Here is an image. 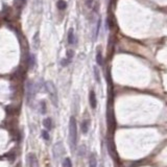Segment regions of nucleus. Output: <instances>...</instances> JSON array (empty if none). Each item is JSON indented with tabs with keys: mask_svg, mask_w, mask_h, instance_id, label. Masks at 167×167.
I'll list each match as a JSON object with an SVG mask.
<instances>
[{
	"mask_svg": "<svg viewBox=\"0 0 167 167\" xmlns=\"http://www.w3.org/2000/svg\"><path fill=\"white\" fill-rule=\"evenodd\" d=\"M69 142L72 149H75L77 142V125L74 117L70 118V121H69Z\"/></svg>",
	"mask_w": 167,
	"mask_h": 167,
	"instance_id": "nucleus-1",
	"label": "nucleus"
},
{
	"mask_svg": "<svg viewBox=\"0 0 167 167\" xmlns=\"http://www.w3.org/2000/svg\"><path fill=\"white\" fill-rule=\"evenodd\" d=\"M45 87H46V90L48 92L50 96V99H51V102L55 104V107H58V104H59V97H58V90L55 88V84L52 82H45Z\"/></svg>",
	"mask_w": 167,
	"mask_h": 167,
	"instance_id": "nucleus-2",
	"label": "nucleus"
},
{
	"mask_svg": "<svg viewBox=\"0 0 167 167\" xmlns=\"http://www.w3.org/2000/svg\"><path fill=\"white\" fill-rule=\"evenodd\" d=\"M33 96H35V87H33V82L28 80L26 82V102H27L28 104H31Z\"/></svg>",
	"mask_w": 167,
	"mask_h": 167,
	"instance_id": "nucleus-3",
	"label": "nucleus"
},
{
	"mask_svg": "<svg viewBox=\"0 0 167 167\" xmlns=\"http://www.w3.org/2000/svg\"><path fill=\"white\" fill-rule=\"evenodd\" d=\"M27 163L29 167H39L38 160H37V157L35 153H29L27 156Z\"/></svg>",
	"mask_w": 167,
	"mask_h": 167,
	"instance_id": "nucleus-4",
	"label": "nucleus"
},
{
	"mask_svg": "<svg viewBox=\"0 0 167 167\" xmlns=\"http://www.w3.org/2000/svg\"><path fill=\"white\" fill-rule=\"evenodd\" d=\"M89 102H90V106L92 109H95L96 106H97V100H96V95L94 91H90V94H89Z\"/></svg>",
	"mask_w": 167,
	"mask_h": 167,
	"instance_id": "nucleus-5",
	"label": "nucleus"
},
{
	"mask_svg": "<svg viewBox=\"0 0 167 167\" xmlns=\"http://www.w3.org/2000/svg\"><path fill=\"white\" fill-rule=\"evenodd\" d=\"M68 43L70 45H73L75 43V36H74V30L73 28H70L68 31Z\"/></svg>",
	"mask_w": 167,
	"mask_h": 167,
	"instance_id": "nucleus-6",
	"label": "nucleus"
},
{
	"mask_svg": "<svg viewBox=\"0 0 167 167\" xmlns=\"http://www.w3.org/2000/svg\"><path fill=\"white\" fill-rule=\"evenodd\" d=\"M89 167H97V161H96V157L94 153H92L89 159Z\"/></svg>",
	"mask_w": 167,
	"mask_h": 167,
	"instance_id": "nucleus-7",
	"label": "nucleus"
},
{
	"mask_svg": "<svg viewBox=\"0 0 167 167\" xmlns=\"http://www.w3.org/2000/svg\"><path fill=\"white\" fill-rule=\"evenodd\" d=\"M102 62H104V60H102V53L100 51V49H98L97 50V53H96V63H97L98 66H102Z\"/></svg>",
	"mask_w": 167,
	"mask_h": 167,
	"instance_id": "nucleus-8",
	"label": "nucleus"
},
{
	"mask_svg": "<svg viewBox=\"0 0 167 167\" xmlns=\"http://www.w3.org/2000/svg\"><path fill=\"white\" fill-rule=\"evenodd\" d=\"M43 125L45 126V129L47 130H51L52 129V122L50 118H45L43 120Z\"/></svg>",
	"mask_w": 167,
	"mask_h": 167,
	"instance_id": "nucleus-9",
	"label": "nucleus"
},
{
	"mask_svg": "<svg viewBox=\"0 0 167 167\" xmlns=\"http://www.w3.org/2000/svg\"><path fill=\"white\" fill-rule=\"evenodd\" d=\"M89 131V120H84L82 122V132L84 134H87Z\"/></svg>",
	"mask_w": 167,
	"mask_h": 167,
	"instance_id": "nucleus-10",
	"label": "nucleus"
},
{
	"mask_svg": "<svg viewBox=\"0 0 167 167\" xmlns=\"http://www.w3.org/2000/svg\"><path fill=\"white\" fill-rule=\"evenodd\" d=\"M57 5H58V8L61 10V11H63L67 7V2H66L65 0H59L58 3H57Z\"/></svg>",
	"mask_w": 167,
	"mask_h": 167,
	"instance_id": "nucleus-11",
	"label": "nucleus"
},
{
	"mask_svg": "<svg viewBox=\"0 0 167 167\" xmlns=\"http://www.w3.org/2000/svg\"><path fill=\"white\" fill-rule=\"evenodd\" d=\"M33 47L35 48H39V45H40V39H39V33H37L33 37Z\"/></svg>",
	"mask_w": 167,
	"mask_h": 167,
	"instance_id": "nucleus-12",
	"label": "nucleus"
},
{
	"mask_svg": "<svg viewBox=\"0 0 167 167\" xmlns=\"http://www.w3.org/2000/svg\"><path fill=\"white\" fill-rule=\"evenodd\" d=\"M28 64H29V68H33L35 64H36V57L33 55H29V60H28Z\"/></svg>",
	"mask_w": 167,
	"mask_h": 167,
	"instance_id": "nucleus-13",
	"label": "nucleus"
},
{
	"mask_svg": "<svg viewBox=\"0 0 167 167\" xmlns=\"http://www.w3.org/2000/svg\"><path fill=\"white\" fill-rule=\"evenodd\" d=\"M94 76H95V80L97 82H100V74H99V70L97 67H94Z\"/></svg>",
	"mask_w": 167,
	"mask_h": 167,
	"instance_id": "nucleus-14",
	"label": "nucleus"
},
{
	"mask_svg": "<svg viewBox=\"0 0 167 167\" xmlns=\"http://www.w3.org/2000/svg\"><path fill=\"white\" fill-rule=\"evenodd\" d=\"M63 167H72L71 160L69 159V158H65L63 161Z\"/></svg>",
	"mask_w": 167,
	"mask_h": 167,
	"instance_id": "nucleus-15",
	"label": "nucleus"
},
{
	"mask_svg": "<svg viewBox=\"0 0 167 167\" xmlns=\"http://www.w3.org/2000/svg\"><path fill=\"white\" fill-rule=\"evenodd\" d=\"M99 29H100V20H98V22H97V26H96V30H95V38L98 37Z\"/></svg>",
	"mask_w": 167,
	"mask_h": 167,
	"instance_id": "nucleus-16",
	"label": "nucleus"
},
{
	"mask_svg": "<svg viewBox=\"0 0 167 167\" xmlns=\"http://www.w3.org/2000/svg\"><path fill=\"white\" fill-rule=\"evenodd\" d=\"M40 106H41V113L44 114V113L46 112V104H45L44 102H40Z\"/></svg>",
	"mask_w": 167,
	"mask_h": 167,
	"instance_id": "nucleus-17",
	"label": "nucleus"
},
{
	"mask_svg": "<svg viewBox=\"0 0 167 167\" xmlns=\"http://www.w3.org/2000/svg\"><path fill=\"white\" fill-rule=\"evenodd\" d=\"M70 61H71V60H69L68 58H67V59H63V60L61 61V64H62V66H64V67H65V66H67L69 63H70Z\"/></svg>",
	"mask_w": 167,
	"mask_h": 167,
	"instance_id": "nucleus-18",
	"label": "nucleus"
},
{
	"mask_svg": "<svg viewBox=\"0 0 167 167\" xmlns=\"http://www.w3.org/2000/svg\"><path fill=\"white\" fill-rule=\"evenodd\" d=\"M42 137H43L45 140L49 139V134H48V132H47V131H43V132H42Z\"/></svg>",
	"mask_w": 167,
	"mask_h": 167,
	"instance_id": "nucleus-19",
	"label": "nucleus"
},
{
	"mask_svg": "<svg viewBox=\"0 0 167 167\" xmlns=\"http://www.w3.org/2000/svg\"><path fill=\"white\" fill-rule=\"evenodd\" d=\"M93 2H94V0H86V4H87L88 7H92Z\"/></svg>",
	"mask_w": 167,
	"mask_h": 167,
	"instance_id": "nucleus-20",
	"label": "nucleus"
},
{
	"mask_svg": "<svg viewBox=\"0 0 167 167\" xmlns=\"http://www.w3.org/2000/svg\"><path fill=\"white\" fill-rule=\"evenodd\" d=\"M67 55H68V57H67V58H68L69 60H71V59L73 58V55H74V52L72 51V50H68V52H67Z\"/></svg>",
	"mask_w": 167,
	"mask_h": 167,
	"instance_id": "nucleus-21",
	"label": "nucleus"
},
{
	"mask_svg": "<svg viewBox=\"0 0 167 167\" xmlns=\"http://www.w3.org/2000/svg\"><path fill=\"white\" fill-rule=\"evenodd\" d=\"M20 1H21V3H22V4H24V3H25V1H26V0H20Z\"/></svg>",
	"mask_w": 167,
	"mask_h": 167,
	"instance_id": "nucleus-22",
	"label": "nucleus"
}]
</instances>
